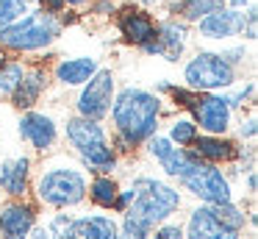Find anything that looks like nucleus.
Returning a JSON list of instances; mask_svg holds the SVG:
<instances>
[{
	"mask_svg": "<svg viewBox=\"0 0 258 239\" xmlns=\"http://www.w3.org/2000/svg\"><path fill=\"white\" fill-rule=\"evenodd\" d=\"M164 100L158 92H147L142 86H125L114 94L111 103V120H114V145L119 150H131L145 145L153 133H158V120H161Z\"/></svg>",
	"mask_w": 258,
	"mask_h": 239,
	"instance_id": "nucleus-1",
	"label": "nucleus"
},
{
	"mask_svg": "<svg viewBox=\"0 0 258 239\" xmlns=\"http://www.w3.org/2000/svg\"><path fill=\"white\" fill-rule=\"evenodd\" d=\"M131 203L125 206V231L147 233L180 206V192L156 178H136L131 183Z\"/></svg>",
	"mask_w": 258,
	"mask_h": 239,
	"instance_id": "nucleus-2",
	"label": "nucleus"
},
{
	"mask_svg": "<svg viewBox=\"0 0 258 239\" xmlns=\"http://www.w3.org/2000/svg\"><path fill=\"white\" fill-rule=\"evenodd\" d=\"M61 17L50 11H25L17 22L0 31V47L12 50V53H36L45 50L61 36Z\"/></svg>",
	"mask_w": 258,
	"mask_h": 239,
	"instance_id": "nucleus-3",
	"label": "nucleus"
},
{
	"mask_svg": "<svg viewBox=\"0 0 258 239\" xmlns=\"http://www.w3.org/2000/svg\"><path fill=\"white\" fill-rule=\"evenodd\" d=\"M67 142L75 148L86 167L97 175H111L117 170V150L111 148L106 131H103L100 120H89V117H70L67 120Z\"/></svg>",
	"mask_w": 258,
	"mask_h": 239,
	"instance_id": "nucleus-4",
	"label": "nucleus"
},
{
	"mask_svg": "<svg viewBox=\"0 0 258 239\" xmlns=\"http://www.w3.org/2000/svg\"><path fill=\"white\" fill-rule=\"evenodd\" d=\"M36 198L47 206L67 209L86 198V178L75 164H56L42 170L36 181Z\"/></svg>",
	"mask_w": 258,
	"mask_h": 239,
	"instance_id": "nucleus-5",
	"label": "nucleus"
},
{
	"mask_svg": "<svg viewBox=\"0 0 258 239\" xmlns=\"http://www.w3.org/2000/svg\"><path fill=\"white\" fill-rule=\"evenodd\" d=\"M183 83L195 92H222L236 83V67L222 59V53L200 50L183 67Z\"/></svg>",
	"mask_w": 258,
	"mask_h": 239,
	"instance_id": "nucleus-6",
	"label": "nucleus"
},
{
	"mask_svg": "<svg viewBox=\"0 0 258 239\" xmlns=\"http://www.w3.org/2000/svg\"><path fill=\"white\" fill-rule=\"evenodd\" d=\"M114 94H117V78H114L111 70H103L100 67L81 86V94L75 100V111L81 117H89V120H103L114 103Z\"/></svg>",
	"mask_w": 258,
	"mask_h": 239,
	"instance_id": "nucleus-7",
	"label": "nucleus"
},
{
	"mask_svg": "<svg viewBox=\"0 0 258 239\" xmlns=\"http://www.w3.org/2000/svg\"><path fill=\"white\" fill-rule=\"evenodd\" d=\"M183 183V189H189L195 198H200L203 203H233V189H230V181L222 175L217 164H208V161H200L189 175L178 178Z\"/></svg>",
	"mask_w": 258,
	"mask_h": 239,
	"instance_id": "nucleus-8",
	"label": "nucleus"
},
{
	"mask_svg": "<svg viewBox=\"0 0 258 239\" xmlns=\"http://www.w3.org/2000/svg\"><path fill=\"white\" fill-rule=\"evenodd\" d=\"M189 111L197 131L203 133H228L230 120H233V109H230L228 98L219 92H197V100Z\"/></svg>",
	"mask_w": 258,
	"mask_h": 239,
	"instance_id": "nucleus-9",
	"label": "nucleus"
},
{
	"mask_svg": "<svg viewBox=\"0 0 258 239\" xmlns=\"http://www.w3.org/2000/svg\"><path fill=\"white\" fill-rule=\"evenodd\" d=\"M186 44H189V28L183 20L172 17V20H161L156 22V36L147 44H142L147 56H161L167 61H178L183 56Z\"/></svg>",
	"mask_w": 258,
	"mask_h": 239,
	"instance_id": "nucleus-10",
	"label": "nucleus"
},
{
	"mask_svg": "<svg viewBox=\"0 0 258 239\" xmlns=\"http://www.w3.org/2000/svg\"><path fill=\"white\" fill-rule=\"evenodd\" d=\"M244 22H247L244 9H230V6H222V9L206 14L203 20H197V31H200L203 39L225 42V39L241 36V33H244Z\"/></svg>",
	"mask_w": 258,
	"mask_h": 239,
	"instance_id": "nucleus-11",
	"label": "nucleus"
},
{
	"mask_svg": "<svg viewBox=\"0 0 258 239\" xmlns=\"http://www.w3.org/2000/svg\"><path fill=\"white\" fill-rule=\"evenodd\" d=\"M17 125H20V136H23L34 150H39V153L50 150L53 145H56V139H58L56 120H53L50 114H42V111H34V109L23 111V117H20Z\"/></svg>",
	"mask_w": 258,
	"mask_h": 239,
	"instance_id": "nucleus-12",
	"label": "nucleus"
},
{
	"mask_svg": "<svg viewBox=\"0 0 258 239\" xmlns=\"http://www.w3.org/2000/svg\"><path fill=\"white\" fill-rule=\"evenodd\" d=\"M117 28L125 42L134 44V47H142L156 36V20L150 17V11L139 9V6L117 9Z\"/></svg>",
	"mask_w": 258,
	"mask_h": 239,
	"instance_id": "nucleus-13",
	"label": "nucleus"
},
{
	"mask_svg": "<svg viewBox=\"0 0 258 239\" xmlns=\"http://www.w3.org/2000/svg\"><path fill=\"white\" fill-rule=\"evenodd\" d=\"M189 148L197 159L208 161V164H222V161H233L241 156V148L225 139V133H197Z\"/></svg>",
	"mask_w": 258,
	"mask_h": 239,
	"instance_id": "nucleus-14",
	"label": "nucleus"
},
{
	"mask_svg": "<svg viewBox=\"0 0 258 239\" xmlns=\"http://www.w3.org/2000/svg\"><path fill=\"white\" fill-rule=\"evenodd\" d=\"M34 217H36L34 206L28 203L14 200V203L3 206V211H0V233H3V239H25L34 228Z\"/></svg>",
	"mask_w": 258,
	"mask_h": 239,
	"instance_id": "nucleus-15",
	"label": "nucleus"
},
{
	"mask_svg": "<svg viewBox=\"0 0 258 239\" xmlns=\"http://www.w3.org/2000/svg\"><path fill=\"white\" fill-rule=\"evenodd\" d=\"M47 89V70H42V67H25V75H23V81L17 83V89L12 92V106L14 109H20V111H28V109H34L36 103H39V98H42V92Z\"/></svg>",
	"mask_w": 258,
	"mask_h": 239,
	"instance_id": "nucleus-16",
	"label": "nucleus"
},
{
	"mask_svg": "<svg viewBox=\"0 0 258 239\" xmlns=\"http://www.w3.org/2000/svg\"><path fill=\"white\" fill-rule=\"evenodd\" d=\"M97 70H100V61L95 56H73V59L58 61L56 70H53V78L61 86H84Z\"/></svg>",
	"mask_w": 258,
	"mask_h": 239,
	"instance_id": "nucleus-17",
	"label": "nucleus"
},
{
	"mask_svg": "<svg viewBox=\"0 0 258 239\" xmlns=\"http://www.w3.org/2000/svg\"><path fill=\"white\" fill-rule=\"evenodd\" d=\"M189 236L191 239H239V231L222 225V222L211 214V209H208V203H206V206H197V209L191 211Z\"/></svg>",
	"mask_w": 258,
	"mask_h": 239,
	"instance_id": "nucleus-18",
	"label": "nucleus"
},
{
	"mask_svg": "<svg viewBox=\"0 0 258 239\" xmlns=\"http://www.w3.org/2000/svg\"><path fill=\"white\" fill-rule=\"evenodd\" d=\"M28 178H31V159L28 156H17V159H6L0 164V189L12 198L28 189Z\"/></svg>",
	"mask_w": 258,
	"mask_h": 239,
	"instance_id": "nucleus-19",
	"label": "nucleus"
},
{
	"mask_svg": "<svg viewBox=\"0 0 258 239\" xmlns=\"http://www.w3.org/2000/svg\"><path fill=\"white\" fill-rule=\"evenodd\" d=\"M78 239H117L119 228L111 217H81L75 220Z\"/></svg>",
	"mask_w": 258,
	"mask_h": 239,
	"instance_id": "nucleus-20",
	"label": "nucleus"
},
{
	"mask_svg": "<svg viewBox=\"0 0 258 239\" xmlns=\"http://www.w3.org/2000/svg\"><path fill=\"white\" fill-rule=\"evenodd\" d=\"M200 161L203 159H197V156L191 153V148H172L164 159H158V164H161V170L167 172L169 178H183V175H189Z\"/></svg>",
	"mask_w": 258,
	"mask_h": 239,
	"instance_id": "nucleus-21",
	"label": "nucleus"
},
{
	"mask_svg": "<svg viewBox=\"0 0 258 239\" xmlns=\"http://www.w3.org/2000/svg\"><path fill=\"white\" fill-rule=\"evenodd\" d=\"M222 6H228V0H178L172 6V14H178L183 22H197Z\"/></svg>",
	"mask_w": 258,
	"mask_h": 239,
	"instance_id": "nucleus-22",
	"label": "nucleus"
},
{
	"mask_svg": "<svg viewBox=\"0 0 258 239\" xmlns=\"http://www.w3.org/2000/svg\"><path fill=\"white\" fill-rule=\"evenodd\" d=\"M119 195V186L111 175H97L89 186V198L95 200L100 209H114V200Z\"/></svg>",
	"mask_w": 258,
	"mask_h": 239,
	"instance_id": "nucleus-23",
	"label": "nucleus"
},
{
	"mask_svg": "<svg viewBox=\"0 0 258 239\" xmlns=\"http://www.w3.org/2000/svg\"><path fill=\"white\" fill-rule=\"evenodd\" d=\"M23 75H25L23 61H3L0 64V98H12V92L23 81Z\"/></svg>",
	"mask_w": 258,
	"mask_h": 239,
	"instance_id": "nucleus-24",
	"label": "nucleus"
},
{
	"mask_svg": "<svg viewBox=\"0 0 258 239\" xmlns=\"http://www.w3.org/2000/svg\"><path fill=\"white\" fill-rule=\"evenodd\" d=\"M197 133H200V131H197L195 120H189V117H180V120H175L172 125H169L167 139L175 145V148H189V145L195 142Z\"/></svg>",
	"mask_w": 258,
	"mask_h": 239,
	"instance_id": "nucleus-25",
	"label": "nucleus"
},
{
	"mask_svg": "<svg viewBox=\"0 0 258 239\" xmlns=\"http://www.w3.org/2000/svg\"><path fill=\"white\" fill-rule=\"evenodd\" d=\"M208 209H211V214L217 217L222 225L233 228V231H241V225H244V211L236 203H208Z\"/></svg>",
	"mask_w": 258,
	"mask_h": 239,
	"instance_id": "nucleus-26",
	"label": "nucleus"
},
{
	"mask_svg": "<svg viewBox=\"0 0 258 239\" xmlns=\"http://www.w3.org/2000/svg\"><path fill=\"white\" fill-rule=\"evenodd\" d=\"M28 11V0H0V31L17 22Z\"/></svg>",
	"mask_w": 258,
	"mask_h": 239,
	"instance_id": "nucleus-27",
	"label": "nucleus"
},
{
	"mask_svg": "<svg viewBox=\"0 0 258 239\" xmlns=\"http://www.w3.org/2000/svg\"><path fill=\"white\" fill-rule=\"evenodd\" d=\"M50 239H78V233H75V220L67 214H58L56 220L50 222Z\"/></svg>",
	"mask_w": 258,
	"mask_h": 239,
	"instance_id": "nucleus-28",
	"label": "nucleus"
},
{
	"mask_svg": "<svg viewBox=\"0 0 258 239\" xmlns=\"http://www.w3.org/2000/svg\"><path fill=\"white\" fill-rule=\"evenodd\" d=\"M164 94H169L172 103L178 106V109H186V111H189L191 106H195V100H197V92H195V89H189L186 83H183V86H172V83H169Z\"/></svg>",
	"mask_w": 258,
	"mask_h": 239,
	"instance_id": "nucleus-29",
	"label": "nucleus"
},
{
	"mask_svg": "<svg viewBox=\"0 0 258 239\" xmlns=\"http://www.w3.org/2000/svg\"><path fill=\"white\" fill-rule=\"evenodd\" d=\"M247 22H244V33H241V36L244 39H250V42H255V36H258V31H255V25H258V14H255V6H247Z\"/></svg>",
	"mask_w": 258,
	"mask_h": 239,
	"instance_id": "nucleus-30",
	"label": "nucleus"
},
{
	"mask_svg": "<svg viewBox=\"0 0 258 239\" xmlns=\"http://www.w3.org/2000/svg\"><path fill=\"white\" fill-rule=\"evenodd\" d=\"M239 136L241 139H255L258 136V120H255V114H250L247 120H241V128H239Z\"/></svg>",
	"mask_w": 258,
	"mask_h": 239,
	"instance_id": "nucleus-31",
	"label": "nucleus"
},
{
	"mask_svg": "<svg viewBox=\"0 0 258 239\" xmlns=\"http://www.w3.org/2000/svg\"><path fill=\"white\" fill-rule=\"evenodd\" d=\"M156 239H183V231L180 225H164L156 231Z\"/></svg>",
	"mask_w": 258,
	"mask_h": 239,
	"instance_id": "nucleus-32",
	"label": "nucleus"
},
{
	"mask_svg": "<svg viewBox=\"0 0 258 239\" xmlns=\"http://www.w3.org/2000/svg\"><path fill=\"white\" fill-rule=\"evenodd\" d=\"M92 11L95 14H111V11H117V6H114V0H95Z\"/></svg>",
	"mask_w": 258,
	"mask_h": 239,
	"instance_id": "nucleus-33",
	"label": "nucleus"
},
{
	"mask_svg": "<svg viewBox=\"0 0 258 239\" xmlns=\"http://www.w3.org/2000/svg\"><path fill=\"white\" fill-rule=\"evenodd\" d=\"M42 9L50 11V14H64V11H67V3H64V0H42Z\"/></svg>",
	"mask_w": 258,
	"mask_h": 239,
	"instance_id": "nucleus-34",
	"label": "nucleus"
},
{
	"mask_svg": "<svg viewBox=\"0 0 258 239\" xmlns=\"http://www.w3.org/2000/svg\"><path fill=\"white\" fill-rule=\"evenodd\" d=\"M255 186H258V181H255V170H250V172H247V189H250V192H255Z\"/></svg>",
	"mask_w": 258,
	"mask_h": 239,
	"instance_id": "nucleus-35",
	"label": "nucleus"
},
{
	"mask_svg": "<svg viewBox=\"0 0 258 239\" xmlns=\"http://www.w3.org/2000/svg\"><path fill=\"white\" fill-rule=\"evenodd\" d=\"M31 231H34V228H31ZM34 239H50V231H47V228H36Z\"/></svg>",
	"mask_w": 258,
	"mask_h": 239,
	"instance_id": "nucleus-36",
	"label": "nucleus"
},
{
	"mask_svg": "<svg viewBox=\"0 0 258 239\" xmlns=\"http://www.w3.org/2000/svg\"><path fill=\"white\" fill-rule=\"evenodd\" d=\"M228 6H230V9H247L250 0H228Z\"/></svg>",
	"mask_w": 258,
	"mask_h": 239,
	"instance_id": "nucleus-37",
	"label": "nucleus"
},
{
	"mask_svg": "<svg viewBox=\"0 0 258 239\" xmlns=\"http://www.w3.org/2000/svg\"><path fill=\"white\" fill-rule=\"evenodd\" d=\"M147 233H134V231H125L122 236H117V239H145Z\"/></svg>",
	"mask_w": 258,
	"mask_h": 239,
	"instance_id": "nucleus-38",
	"label": "nucleus"
},
{
	"mask_svg": "<svg viewBox=\"0 0 258 239\" xmlns=\"http://www.w3.org/2000/svg\"><path fill=\"white\" fill-rule=\"evenodd\" d=\"M67 6H86V3H92V0H64Z\"/></svg>",
	"mask_w": 258,
	"mask_h": 239,
	"instance_id": "nucleus-39",
	"label": "nucleus"
},
{
	"mask_svg": "<svg viewBox=\"0 0 258 239\" xmlns=\"http://www.w3.org/2000/svg\"><path fill=\"white\" fill-rule=\"evenodd\" d=\"M28 3H31V0H28Z\"/></svg>",
	"mask_w": 258,
	"mask_h": 239,
	"instance_id": "nucleus-40",
	"label": "nucleus"
}]
</instances>
